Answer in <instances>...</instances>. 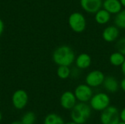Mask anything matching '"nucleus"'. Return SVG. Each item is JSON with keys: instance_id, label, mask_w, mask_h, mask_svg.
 Masks as SVG:
<instances>
[{"instance_id": "nucleus-20", "label": "nucleus", "mask_w": 125, "mask_h": 124, "mask_svg": "<svg viewBox=\"0 0 125 124\" xmlns=\"http://www.w3.org/2000/svg\"><path fill=\"white\" fill-rule=\"evenodd\" d=\"M35 115L33 112H27L21 118L22 124H34L35 122Z\"/></svg>"}, {"instance_id": "nucleus-19", "label": "nucleus", "mask_w": 125, "mask_h": 124, "mask_svg": "<svg viewBox=\"0 0 125 124\" xmlns=\"http://www.w3.org/2000/svg\"><path fill=\"white\" fill-rule=\"evenodd\" d=\"M56 73L60 79L65 80L70 76L71 70L70 69V67L68 66H59Z\"/></svg>"}, {"instance_id": "nucleus-2", "label": "nucleus", "mask_w": 125, "mask_h": 124, "mask_svg": "<svg viewBox=\"0 0 125 124\" xmlns=\"http://www.w3.org/2000/svg\"><path fill=\"white\" fill-rule=\"evenodd\" d=\"M91 109L90 105H87L86 102H79L76 104L71 110V120L78 124H85L91 116Z\"/></svg>"}, {"instance_id": "nucleus-28", "label": "nucleus", "mask_w": 125, "mask_h": 124, "mask_svg": "<svg viewBox=\"0 0 125 124\" xmlns=\"http://www.w3.org/2000/svg\"><path fill=\"white\" fill-rule=\"evenodd\" d=\"M77 124V123H75V122H74L73 121H70V122H67V123H66V124Z\"/></svg>"}, {"instance_id": "nucleus-23", "label": "nucleus", "mask_w": 125, "mask_h": 124, "mask_svg": "<svg viewBox=\"0 0 125 124\" xmlns=\"http://www.w3.org/2000/svg\"><path fill=\"white\" fill-rule=\"evenodd\" d=\"M4 23L3 22V20L0 18V37L2 34V33L4 31Z\"/></svg>"}, {"instance_id": "nucleus-8", "label": "nucleus", "mask_w": 125, "mask_h": 124, "mask_svg": "<svg viewBox=\"0 0 125 124\" xmlns=\"http://www.w3.org/2000/svg\"><path fill=\"white\" fill-rule=\"evenodd\" d=\"M29 101V96L26 91L18 89L14 92L12 96V102L15 108L21 110L26 107Z\"/></svg>"}, {"instance_id": "nucleus-30", "label": "nucleus", "mask_w": 125, "mask_h": 124, "mask_svg": "<svg viewBox=\"0 0 125 124\" xmlns=\"http://www.w3.org/2000/svg\"><path fill=\"white\" fill-rule=\"evenodd\" d=\"M1 118H2V115H1V112H0V121H1Z\"/></svg>"}, {"instance_id": "nucleus-3", "label": "nucleus", "mask_w": 125, "mask_h": 124, "mask_svg": "<svg viewBox=\"0 0 125 124\" xmlns=\"http://www.w3.org/2000/svg\"><path fill=\"white\" fill-rule=\"evenodd\" d=\"M68 24L73 31L75 33H82L86 28V20L82 13L74 12L69 16Z\"/></svg>"}, {"instance_id": "nucleus-11", "label": "nucleus", "mask_w": 125, "mask_h": 124, "mask_svg": "<svg viewBox=\"0 0 125 124\" xmlns=\"http://www.w3.org/2000/svg\"><path fill=\"white\" fill-rule=\"evenodd\" d=\"M119 29L116 26H108L104 29L102 37L107 42H113L119 37Z\"/></svg>"}, {"instance_id": "nucleus-29", "label": "nucleus", "mask_w": 125, "mask_h": 124, "mask_svg": "<svg viewBox=\"0 0 125 124\" xmlns=\"http://www.w3.org/2000/svg\"><path fill=\"white\" fill-rule=\"evenodd\" d=\"M125 124V122L124 121H120L119 122V124Z\"/></svg>"}, {"instance_id": "nucleus-4", "label": "nucleus", "mask_w": 125, "mask_h": 124, "mask_svg": "<svg viewBox=\"0 0 125 124\" xmlns=\"http://www.w3.org/2000/svg\"><path fill=\"white\" fill-rule=\"evenodd\" d=\"M90 107L96 111H103L110 106L111 99L105 93H97L92 96L90 99Z\"/></svg>"}, {"instance_id": "nucleus-1", "label": "nucleus", "mask_w": 125, "mask_h": 124, "mask_svg": "<svg viewBox=\"0 0 125 124\" xmlns=\"http://www.w3.org/2000/svg\"><path fill=\"white\" fill-rule=\"evenodd\" d=\"M52 58L58 66H68L73 64L75 60V55L73 50L68 45H61L55 49Z\"/></svg>"}, {"instance_id": "nucleus-10", "label": "nucleus", "mask_w": 125, "mask_h": 124, "mask_svg": "<svg viewBox=\"0 0 125 124\" xmlns=\"http://www.w3.org/2000/svg\"><path fill=\"white\" fill-rule=\"evenodd\" d=\"M77 99L75 94L67 91L64 92L60 97V105L65 110H72L76 105Z\"/></svg>"}, {"instance_id": "nucleus-16", "label": "nucleus", "mask_w": 125, "mask_h": 124, "mask_svg": "<svg viewBox=\"0 0 125 124\" xmlns=\"http://www.w3.org/2000/svg\"><path fill=\"white\" fill-rule=\"evenodd\" d=\"M109 61L111 65L114 67H121L125 61V56L119 51L114 52L110 56Z\"/></svg>"}, {"instance_id": "nucleus-9", "label": "nucleus", "mask_w": 125, "mask_h": 124, "mask_svg": "<svg viewBox=\"0 0 125 124\" xmlns=\"http://www.w3.org/2000/svg\"><path fill=\"white\" fill-rule=\"evenodd\" d=\"M80 4L83 10L88 13L95 14L103 7L102 0H80Z\"/></svg>"}, {"instance_id": "nucleus-12", "label": "nucleus", "mask_w": 125, "mask_h": 124, "mask_svg": "<svg viewBox=\"0 0 125 124\" xmlns=\"http://www.w3.org/2000/svg\"><path fill=\"white\" fill-rule=\"evenodd\" d=\"M122 7L119 0H104L103 1V8L111 15H116L122 10Z\"/></svg>"}, {"instance_id": "nucleus-22", "label": "nucleus", "mask_w": 125, "mask_h": 124, "mask_svg": "<svg viewBox=\"0 0 125 124\" xmlns=\"http://www.w3.org/2000/svg\"><path fill=\"white\" fill-rule=\"evenodd\" d=\"M119 116H120V121L125 122V107L122 110V111L119 113Z\"/></svg>"}, {"instance_id": "nucleus-18", "label": "nucleus", "mask_w": 125, "mask_h": 124, "mask_svg": "<svg viewBox=\"0 0 125 124\" xmlns=\"http://www.w3.org/2000/svg\"><path fill=\"white\" fill-rule=\"evenodd\" d=\"M114 23L119 29H125V9L122 10L114 18Z\"/></svg>"}, {"instance_id": "nucleus-25", "label": "nucleus", "mask_w": 125, "mask_h": 124, "mask_svg": "<svg viewBox=\"0 0 125 124\" xmlns=\"http://www.w3.org/2000/svg\"><path fill=\"white\" fill-rule=\"evenodd\" d=\"M121 69H122V72L124 75V76L125 77V61H124V63L122 64V65L121 66Z\"/></svg>"}, {"instance_id": "nucleus-21", "label": "nucleus", "mask_w": 125, "mask_h": 124, "mask_svg": "<svg viewBox=\"0 0 125 124\" xmlns=\"http://www.w3.org/2000/svg\"><path fill=\"white\" fill-rule=\"evenodd\" d=\"M116 47H117L118 51H119L120 53H122L125 56V37L122 38L121 39L118 41L116 44Z\"/></svg>"}, {"instance_id": "nucleus-26", "label": "nucleus", "mask_w": 125, "mask_h": 124, "mask_svg": "<svg viewBox=\"0 0 125 124\" xmlns=\"http://www.w3.org/2000/svg\"><path fill=\"white\" fill-rule=\"evenodd\" d=\"M119 1H120V2H121V4H122V7H125V0H119Z\"/></svg>"}, {"instance_id": "nucleus-6", "label": "nucleus", "mask_w": 125, "mask_h": 124, "mask_svg": "<svg viewBox=\"0 0 125 124\" xmlns=\"http://www.w3.org/2000/svg\"><path fill=\"white\" fill-rule=\"evenodd\" d=\"M74 94L77 99V101H78L79 102H87L90 101L91 98L93 96L92 89L87 84L78 85L75 88Z\"/></svg>"}, {"instance_id": "nucleus-5", "label": "nucleus", "mask_w": 125, "mask_h": 124, "mask_svg": "<svg viewBox=\"0 0 125 124\" xmlns=\"http://www.w3.org/2000/svg\"><path fill=\"white\" fill-rule=\"evenodd\" d=\"M102 124H118L120 121V116L118 109L114 106H108L102 111L100 115Z\"/></svg>"}, {"instance_id": "nucleus-13", "label": "nucleus", "mask_w": 125, "mask_h": 124, "mask_svg": "<svg viewBox=\"0 0 125 124\" xmlns=\"http://www.w3.org/2000/svg\"><path fill=\"white\" fill-rule=\"evenodd\" d=\"M75 65L80 69H86L89 68L92 64L91 56L86 53H81L75 58Z\"/></svg>"}, {"instance_id": "nucleus-14", "label": "nucleus", "mask_w": 125, "mask_h": 124, "mask_svg": "<svg viewBox=\"0 0 125 124\" xmlns=\"http://www.w3.org/2000/svg\"><path fill=\"white\" fill-rule=\"evenodd\" d=\"M104 88L110 93H116L119 88V84L118 80L113 76L105 77L103 81Z\"/></svg>"}, {"instance_id": "nucleus-7", "label": "nucleus", "mask_w": 125, "mask_h": 124, "mask_svg": "<svg viewBox=\"0 0 125 124\" xmlns=\"http://www.w3.org/2000/svg\"><path fill=\"white\" fill-rule=\"evenodd\" d=\"M105 76L100 70H92L86 77V84L91 88H96L103 85Z\"/></svg>"}, {"instance_id": "nucleus-27", "label": "nucleus", "mask_w": 125, "mask_h": 124, "mask_svg": "<svg viewBox=\"0 0 125 124\" xmlns=\"http://www.w3.org/2000/svg\"><path fill=\"white\" fill-rule=\"evenodd\" d=\"M11 124H22L21 121H14L12 122Z\"/></svg>"}, {"instance_id": "nucleus-17", "label": "nucleus", "mask_w": 125, "mask_h": 124, "mask_svg": "<svg viewBox=\"0 0 125 124\" xmlns=\"http://www.w3.org/2000/svg\"><path fill=\"white\" fill-rule=\"evenodd\" d=\"M44 124H64V122L59 115L51 113L45 117Z\"/></svg>"}, {"instance_id": "nucleus-15", "label": "nucleus", "mask_w": 125, "mask_h": 124, "mask_svg": "<svg viewBox=\"0 0 125 124\" xmlns=\"http://www.w3.org/2000/svg\"><path fill=\"white\" fill-rule=\"evenodd\" d=\"M111 18V14L108 12L106 10L101 8L94 15V19L95 21L100 25H104L108 23Z\"/></svg>"}, {"instance_id": "nucleus-24", "label": "nucleus", "mask_w": 125, "mask_h": 124, "mask_svg": "<svg viewBox=\"0 0 125 124\" xmlns=\"http://www.w3.org/2000/svg\"><path fill=\"white\" fill-rule=\"evenodd\" d=\"M120 88H122V90L124 92H125V77L122 80V81L120 83Z\"/></svg>"}]
</instances>
